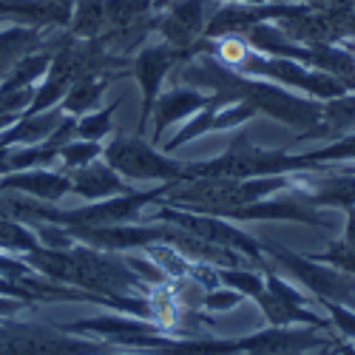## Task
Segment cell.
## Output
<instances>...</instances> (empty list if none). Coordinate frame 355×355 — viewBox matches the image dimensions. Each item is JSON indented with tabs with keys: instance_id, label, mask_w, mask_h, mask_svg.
Masks as SVG:
<instances>
[{
	"instance_id": "obj_1",
	"label": "cell",
	"mask_w": 355,
	"mask_h": 355,
	"mask_svg": "<svg viewBox=\"0 0 355 355\" xmlns=\"http://www.w3.org/2000/svg\"><path fill=\"white\" fill-rule=\"evenodd\" d=\"M32 43H35L32 28H9V32H0V74H3Z\"/></svg>"
},
{
	"instance_id": "obj_2",
	"label": "cell",
	"mask_w": 355,
	"mask_h": 355,
	"mask_svg": "<svg viewBox=\"0 0 355 355\" xmlns=\"http://www.w3.org/2000/svg\"><path fill=\"white\" fill-rule=\"evenodd\" d=\"M60 3H69V0H60Z\"/></svg>"
}]
</instances>
